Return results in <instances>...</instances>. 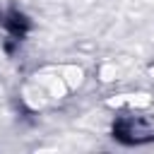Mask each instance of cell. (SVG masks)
<instances>
[{
	"instance_id": "cell-1",
	"label": "cell",
	"mask_w": 154,
	"mask_h": 154,
	"mask_svg": "<svg viewBox=\"0 0 154 154\" xmlns=\"http://www.w3.org/2000/svg\"><path fill=\"white\" fill-rule=\"evenodd\" d=\"M111 137L125 147H142L154 142V111H125L116 116L111 125Z\"/></svg>"
},
{
	"instance_id": "cell-2",
	"label": "cell",
	"mask_w": 154,
	"mask_h": 154,
	"mask_svg": "<svg viewBox=\"0 0 154 154\" xmlns=\"http://www.w3.org/2000/svg\"><path fill=\"white\" fill-rule=\"evenodd\" d=\"M0 29H2V36H5V43H22L26 31H29V22L22 12L17 10H7L0 14Z\"/></svg>"
}]
</instances>
